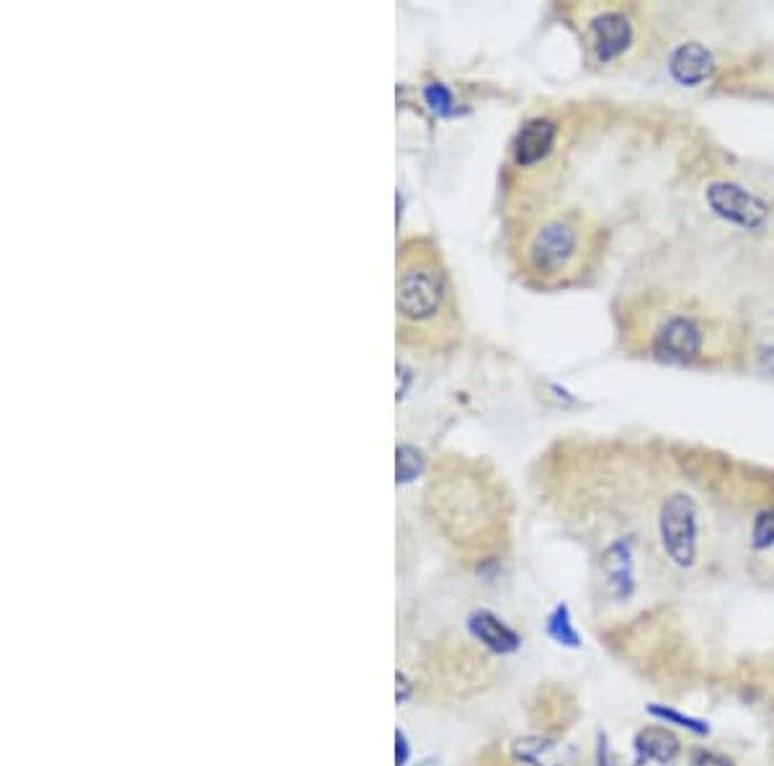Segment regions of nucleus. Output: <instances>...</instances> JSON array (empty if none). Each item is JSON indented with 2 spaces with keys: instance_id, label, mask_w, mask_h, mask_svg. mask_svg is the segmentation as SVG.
<instances>
[{
  "instance_id": "1a4fd4ad",
  "label": "nucleus",
  "mask_w": 774,
  "mask_h": 766,
  "mask_svg": "<svg viewBox=\"0 0 774 766\" xmlns=\"http://www.w3.org/2000/svg\"><path fill=\"white\" fill-rule=\"evenodd\" d=\"M467 630L475 640H480L488 650H494L498 656H509L517 653L519 646H522V638H519L517 630H511L509 625L503 623L501 617H496L494 611L478 609L467 617Z\"/></svg>"
},
{
  "instance_id": "4468645a",
  "label": "nucleus",
  "mask_w": 774,
  "mask_h": 766,
  "mask_svg": "<svg viewBox=\"0 0 774 766\" xmlns=\"http://www.w3.org/2000/svg\"><path fill=\"white\" fill-rule=\"evenodd\" d=\"M550 748L553 746H550V741L542 738V735H524V738L513 741V756L530 766H542V756H545Z\"/></svg>"
},
{
  "instance_id": "6ab92c4d",
  "label": "nucleus",
  "mask_w": 774,
  "mask_h": 766,
  "mask_svg": "<svg viewBox=\"0 0 774 766\" xmlns=\"http://www.w3.org/2000/svg\"><path fill=\"white\" fill-rule=\"evenodd\" d=\"M409 756H411L409 738H405L403 731H395V764L405 766V764H409Z\"/></svg>"
},
{
  "instance_id": "f257e3e1",
  "label": "nucleus",
  "mask_w": 774,
  "mask_h": 766,
  "mask_svg": "<svg viewBox=\"0 0 774 766\" xmlns=\"http://www.w3.org/2000/svg\"><path fill=\"white\" fill-rule=\"evenodd\" d=\"M395 310L397 341L405 349L436 351L455 333V295L432 237L413 235L397 245Z\"/></svg>"
},
{
  "instance_id": "f03ea898",
  "label": "nucleus",
  "mask_w": 774,
  "mask_h": 766,
  "mask_svg": "<svg viewBox=\"0 0 774 766\" xmlns=\"http://www.w3.org/2000/svg\"><path fill=\"white\" fill-rule=\"evenodd\" d=\"M581 225L571 214H553L530 230L522 245L524 269L542 281H555L569 274L581 253Z\"/></svg>"
},
{
  "instance_id": "a211bd4d",
  "label": "nucleus",
  "mask_w": 774,
  "mask_h": 766,
  "mask_svg": "<svg viewBox=\"0 0 774 766\" xmlns=\"http://www.w3.org/2000/svg\"><path fill=\"white\" fill-rule=\"evenodd\" d=\"M426 98H428V104H432L439 114H449L452 111V96L447 94V88H444V86H428L426 88Z\"/></svg>"
},
{
  "instance_id": "7ed1b4c3",
  "label": "nucleus",
  "mask_w": 774,
  "mask_h": 766,
  "mask_svg": "<svg viewBox=\"0 0 774 766\" xmlns=\"http://www.w3.org/2000/svg\"><path fill=\"white\" fill-rule=\"evenodd\" d=\"M658 534L664 553L677 568H692L700 553V514L687 493H674L658 511Z\"/></svg>"
},
{
  "instance_id": "2eb2a0df",
  "label": "nucleus",
  "mask_w": 774,
  "mask_h": 766,
  "mask_svg": "<svg viewBox=\"0 0 774 766\" xmlns=\"http://www.w3.org/2000/svg\"><path fill=\"white\" fill-rule=\"evenodd\" d=\"M751 545L756 550L774 547V509L762 511L751 524Z\"/></svg>"
},
{
  "instance_id": "423d86ee",
  "label": "nucleus",
  "mask_w": 774,
  "mask_h": 766,
  "mask_svg": "<svg viewBox=\"0 0 774 766\" xmlns=\"http://www.w3.org/2000/svg\"><path fill=\"white\" fill-rule=\"evenodd\" d=\"M558 142V121L550 117H534L519 129L511 142V163L519 171L540 166Z\"/></svg>"
},
{
  "instance_id": "f8f14e48",
  "label": "nucleus",
  "mask_w": 774,
  "mask_h": 766,
  "mask_svg": "<svg viewBox=\"0 0 774 766\" xmlns=\"http://www.w3.org/2000/svg\"><path fill=\"white\" fill-rule=\"evenodd\" d=\"M648 715L669 727H681V731L695 733V735H710V725L704 723V720L687 715V712H679L674 708H666V704H648Z\"/></svg>"
},
{
  "instance_id": "9b49d317",
  "label": "nucleus",
  "mask_w": 774,
  "mask_h": 766,
  "mask_svg": "<svg viewBox=\"0 0 774 766\" xmlns=\"http://www.w3.org/2000/svg\"><path fill=\"white\" fill-rule=\"evenodd\" d=\"M602 565H604V576H607L609 594L615 596V599H619V602L630 599L633 592H635L633 547H630V542H625V540L612 542V545L604 550Z\"/></svg>"
},
{
  "instance_id": "20e7f679",
  "label": "nucleus",
  "mask_w": 774,
  "mask_h": 766,
  "mask_svg": "<svg viewBox=\"0 0 774 766\" xmlns=\"http://www.w3.org/2000/svg\"><path fill=\"white\" fill-rule=\"evenodd\" d=\"M704 199H708V206L720 220L731 222V225H739L743 230H759L766 222V212H770L764 199L751 194V191L739 187V183H710L708 191H704Z\"/></svg>"
},
{
  "instance_id": "aec40b11",
  "label": "nucleus",
  "mask_w": 774,
  "mask_h": 766,
  "mask_svg": "<svg viewBox=\"0 0 774 766\" xmlns=\"http://www.w3.org/2000/svg\"><path fill=\"white\" fill-rule=\"evenodd\" d=\"M395 696H397V702H405L411 696V681L405 679L403 673H397V692H395Z\"/></svg>"
},
{
  "instance_id": "39448f33",
  "label": "nucleus",
  "mask_w": 774,
  "mask_h": 766,
  "mask_svg": "<svg viewBox=\"0 0 774 766\" xmlns=\"http://www.w3.org/2000/svg\"><path fill=\"white\" fill-rule=\"evenodd\" d=\"M702 328L687 316H671L654 333V354L671 364H689L702 354Z\"/></svg>"
},
{
  "instance_id": "0eeeda50",
  "label": "nucleus",
  "mask_w": 774,
  "mask_h": 766,
  "mask_svg": "<svg viewBox=\"0 0 774 766\" xmlns=\"http://www.w3.org/2000/svg\"><path fill=\"white\" fill-rule=\"evenodd\" d=\"M633 754V766H674L681 756V738L664 723L646 725L635 733Z\"/></svg>"
},
{
  "instance_id": "ddd939ff",
  "label": "nucleus",
  "mask_w": 774,
  "mask_h": 766,
  "mask_svg": "<svg viewBox=\"0 0 774 766\" xmlns=\"http://www.w3.org/2000/svg\"><path fill=\"white\" fill-rule=\"evenodd\" d=\"M548 635L553 638L558 646L563 648H579L581 646V635L571 623V611L565 604H558V607L550 611L548 617Z\"/></svg>"
},
{
  "instance_id": "dca6fc26",
  "label": "nucleus",
  "mask_w": 774,
  "mask_h": 766,
  "mask_svg": "<svg viewBox=\"0 0 774 766\" xmlns=\"http://www.w3.org/2000/svg\"><path fill=\"white\" fill-rule=\"evenodd\" d=\"M421 472V455L411 447L397 449V480H413Z\"/></svg>"
},
{
  "instance_id": "f3484780",
  "label": "nucleus",
  "mask_w": 774,
  "mask_h": 766,
  "mask_svg": "<svg viewBox=\"0 0 774 766\" xmlns=\"http://www.w3.org/2000/svg\"><path fill=\"white\" fill-rule=\"evenodd\" d=\"M689 764L692 766H735L731 758L718 754V751H710V748H695L692 756H689Z\"/></svg>"
},
{
  "instance_id": "9d476101",
  "label": "nucleus",
  "mask_w": 774,
  "mask_h": 766,
  "mask_svg": "<svg viewBox=\"0 0 774 766\" xmlns=\"http://www.w3.org/2000/svg\"><path fill=\"white\" fill-rule=\"evenodd\" d=\"M669 71L674 81L681 83V86H700V83H704L715 73V60H712L708 47L689 42L674 50L669 60Z\"/></svg>"
},
{
  "instance_id": "6e6552de",
  "label": "nucleus",
  "mask_w": 774,
  "mask_h": 766,
  "mask_svg": "<svg viewBox=\"0 0 774 766\" xmlns=\"http://www.w3.org/2000/svg\"><path fill=\"white\" fill-rule=\"evenodd\" d=\"M589 44H592L600 63H612V60L625 55V50L633 44V24L625 13H602L589 26Z\"/></svg>"
}]
</instances>
